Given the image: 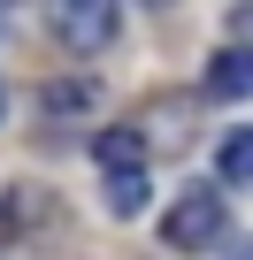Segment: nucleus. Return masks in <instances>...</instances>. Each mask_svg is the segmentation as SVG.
Here are the masks:
<instances>
[{"label": "nucleus", "mask_w": 253, "mask_h": 260, "mask_svg": "<svg viewBox=\"0 0 253 260\" xmlns=\"http://www.w3.org/2000/svg\"><path fill=\"white\" fill-rule=\"evenodd\" d=\"M222 230H230V214H222V191H215V184H192V191L161 214V245H169V252H215Z\"/></svg>", "instance_id": "f257e3e1"}, {"label": "nucleus", "mask_w": 253, "mask_h": 260, "mask_svg": "<svg viewBox=\"0 0 253 260\" xmlns=\"http://www.w3.org/2000/svg\"><path fill=\"white\" fill-rule=\"evenodd\" d=\"M54 39L69 54H100L115 39V8H107V0H62V8H54Z\"/></svg>", "instance_id": "f03ea898"}, {"label": "nucleus", "mask_w": 253, "mask_h": 260, "mask_svg": "<svg viewBox=\"0 0 253 260\" xmlns=\"http://www.w3.org/2000/svg\"><path fill=\"white\" fill-rule=\"evenodd\" d=\"M39 115H46V122L100 115V77H54V84H39Z\"/></svg>", "instance_id": "7ed1b4c3"}, {"label": "nucleus", "mask_w": 253, "mask_h": 260, "mask_svg": "<svg viewBox=\"0 0 253 260\" xmlns=\"http://www.w3.org/2000/svg\"><path fill=\"white\" fill-rule=\"evenodd\" d=\"M207 100H253V54L245 46H222L207 61Z\"/></svg>", "instance_id": "20e7f679"}, {"label": "nucleus", "mask_w": 253, "mask_h": 260, "mask_svg": "<svg viewBox=\"0 0 253 260\" xmlns=\"http://www.w3.org/2000/svg\"><path fill=\"white\" fill-rule=\"evenodd\" d=\"M100 169H107V176L146 169V130H100Z\"/></svg>", "instance_id": "39448f33"}, {"label": "nucleus", "mask_w": 253, "mask_h": 260, "mask_svg": "<svg viewBox=\"0 0 253 260\" xmlns=\"http://www.w3.org/2000/svg\"><path fill=\"white\" fill-rule=\"evenodd\" d=\"M215 176H222V184H245V191H253V122H245V130H230V138L215 146Z\"/></svg>", "instance_id": "423d86ee"}, {"label": "nucleus", "mask_w": 253, "mask_h": 260, "mask_svg": "<svg viewBox=\"0 0 253 260\" xmlns=\"http://www.w3.org/2000/svg\"><path fill=\"white\" fill-rule=\"evenodd\" d=\"M107 207H115V214H146V169L107 176Z\"/></svg>", "instance_id": "0eeeda50"}, {"label": "nucleus", "mask_w": 253, "mask_h": 260, "mask_svg": "<svg viewBox=\"0 0 253 260\" xmlns=\"http://www.w3.org/2000/svg\"><path fill=\"white\" fill-rule=\"evenodd\" d=\"M222 31H230V46H245V54H253V0H245V8H230V23H222Z\"/></svg>", "instance_id": "6e6552de"}, {"label": "nucleus", "mask_w": 253, "mask_h": 260, "mask_svg": "<svg viewBox=\"0 0 253 260\" xmlns=\"http://www.w3.org/2000/svg\"><path fill=\"white\" fill-rule=\"evenodd\" d=\"M222 260H253V245H245V237H238V245H230V252H222Z\"/></svg>", "instance_id": "1a4fd4ad"}]
</instances>
